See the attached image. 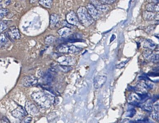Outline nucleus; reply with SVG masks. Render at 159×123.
I'll use <instances>...</instances> for the list:
<instances>
[{"label": "nucleus", "instance_id": "4", "mask_svg": "<svg viewBox=\"0 0 159 123\" xmlns=\"http://www.w3.org/2000/svg\"><path fill=\"white\" fill-rule=\"evenodd\" d=\"M58 63L61 65L71 66H74L76 64V60L73 57L68 56H61L57 59Z\"/></svg>", "mask_w": 159, "mask_h": 123}, {"label": "nucleus", "instance_id": "9", "mask_svg": "<svg viewBox=\"0 0 159 123\" xmlns=\"http://www.w3.org/2000/svg\"><path fill=\"white\" fill-rule=\"evenodd\" d=\"M107 81V77L104 76H98L94 80V87L95 90H98L103 86Z\"/></svg>", "mask_w": 159, "mask_h": 123}, {"label": "nucleus", "instance_id": "41", "mask_svg": "<svg viewBox=\"0 0 159 123\" xmlns=\"http://www.w3.org/2000/svg\"><path fill=\"white\" fill-rule=\"evenodd\" d=\"M115 38H116V36H115V35H112V36H111V37L110 42H112V41H113L115 39Z\"/></svg>", "mask_w": 159, "mask_h": 123}, {"label": "nucleus", "instance_id": "34", "mask_svg": "<svg viewBox=\"0 0 159 123\" xmlns=\"http://www.w3.org/2000/svg\"><path fill=\"white\" fill-rule=\"evenodd\" d=\"M62 25H63L64 27H69V28L73 27L72 25H71V24H69L67 21H63V22H62Z\"/></svg>", "mask_w": 159, "mask_h": 123}, {"label": "nucleus", "instance_id": "8", "mask_svg": "<svg viewBox=\"0 0 159 123\" xmlns=\"http://www.w3.org/2000/svg\"><path fill=\"white\" fill-rule=\"evenodd\" d=\"M143 47L148 50L155 51H159V45H156V44L153 41L150 39H145L143 41Z\"/></svg>", "mask_w": 159, "mask_h": 123}, {"label": "nucleus", "instance_id": "42", "mask_svg": "<svg viewBox=\"0 0 159 123\" xmlns=\"http://www.w3.org/2000/svg\"><path fill=\"white\" fill-rule=\"evenodd\" d=\"M3 122H8V123L10 122L8 121V119L6 118V117H3Z\"/></svg>", "mask_w": 159, "mask_h": 123}, {"label": "nucleus", "instance_id": "16", "mask_svg": "<svg viewBox=\"0 0 159 123\" xmlns=\"http://www.w3.org/2000/svg\"><path fill=\"white\" fill-rule=\"evenodd\" d=\"M58 33L63 38H68L72 34V30L70 28L64 27L58 30Z\"/></svg>", "mask_w": 159, "mask_h": 123}, {"label": "nucleus", "instance_id": "17", "mask_svg": "<svg viewBox=\"0 0 159 123\" xmlns=\"http://www.w3.org/2000/svg\"><path fill=\"white\" fill-rule=\"evenodd\" d=\"M59 21V17L58 15L56 14H52L50 16V28L51 29H54L56 27V25Z\"/></svg>", "mask_w": 159, "mask_h": 123}, {"label": "nucleus", "instance_id": "1", "mask_svg": "<svg viewBox=\"0 0 159 123\" xmlns=\"http://www.w3.org/2000/svg\"><path fill=\"white\" fill-rule=\"evenodd\" d=\"M32 99L41 108L48 109L54 104L55 98L46 92H35L31 95Z\"/></svg>", "mask_w": 159, "mask_h": 123}, {"label": "nucleus", "instance_id": "29", "mask_svg": "<svg viewBox=\"0 0 159 123\" xmlns=\"http://www.w3.org/2000/svg\"><path fill=\"white\" fill-rule=\"evenodd\" d=\"M7 29V25L3 21L0 20V33Z\"/></svg>", "mask_w": 159, "mask_h": 123}, {"label": "nucleus", "instance_id": "25", "mask_svg": "<svg viewBox=\"0 0 159 123\" xmlns=\"http://www.w3.org/2000/svg\"><path fill=\"white\" fill-rule=\"evenodd\" d=\"M56 41V38L53 35L47 36L45 39V43L47 45H51L55 43Z\"/></svg>", "mask_w": 159, "mask_h": 123}, {"label": "nucleus", "instance_id": "19", "mask_svg": "<svg viewBox=\"0 0 159 123\" xmlns=\"http://www.w3.org/2000/svg\"><path fill=\"white\" fill-rule=\"evenodd\" d=\"M146 9L148 11L158 13L159 11V3H148L146 6Z\"/></svg>", "mask_w": 159, "mask_h": 123}, {"label": "nucleus", "instance_id": "45", "mask_svg": "<svg viewBox=\"0 0 159 123\" xmlns=\"http://www.w3.org/2000/svg\"><path fill=\"white\" fill-rule=\"evenodd\" d=\"M2 0H0V3H1V2H2Z\"/></svg>", "mask_w": 159, "mask_h": 123}, {"label": "nucleus", "instance_id": "10", "mask_svg": "<svg viewBox=\"0 0 159 123\" xmlns=\"http://www.w3.org/2000/svg\"><path fill=\"white\" fill-rule=\"evenodd\" d=\"M86 8L88 11L89 14L94 20H97L99 19L100 16V14L99 13V10H97L92 3H88Z\"/></svg>", "mask_w": 159, "mask_h": 123}, {"label": "nucleus", "instance_id": "7", "mask_svg": "<svg viewBox=\"0 0 159 123\" xmlns=\"http://www.w3.org/2000/svg\"><path fill=\"white\" fill-rule=\"evenodd\" d=\"M25 109L28 114L32 116H36L39 113V110L33 103L27 101L25 104Z\"/></svg>", "mask_w": 159, "mask_h": 123}, {"label": "nucleus", "instance_id": "15", "mask_svg": "<svg viewBox=\"0 0 159 123\" xmlns=\"http://www.w3.org/2000/svg\"><path fill=\"white\" fill-rule=\"evenodd\" d=\"M90 3H92L97 10L101 12H106L109 9L108 6L99 2L97 0H90Z\"/></svg>", "mask_w": 159, "mask_h": 123}, {"label": "nucleus", "instance_id": "35", "mask_svg": "<svg viewBox=\"0 0 159 123\" xmlns=\"http://www.w3.org/2000/svg\"><path fill=\"white\" fill-rule=\"evenodd\" d=\"M32 118L30 117H25L24 118L22 119V123H30L32 121Z\"/></svg>", "mask_w": 159, "mask_h": 123}, {"label": "nucleus", "instance_id": "5", "mask_svg": "<svg viewBox=\"0 0 159 123\" xmlns=\"http://www.w3.org/2000/svg\"><path fill=\"white\" fill-rule=\"evenodd\" d=\"M143 56L148 61L155 63L159 62V54H154L151 50L147 49L144 51Z\"/></svg>", "mask_w": 159, "mask_h": 123}, {"label": "nucleus", "instance_id": "22", "mask_svg": "<svg viewBox=\"0 0 159 123\" xmlns=\"http://www.w3.org/2000/svg\"><path fill=\"white\" fill-rule=\"evenodd\" d=\"M55 69L61 71V72H64V73H67V72H69L71 70L72 68H71L70 66L60 65L59 66H56V67L55 68Z\"/></svg>", "mask_w": 159, "mask_h": 123}, {"label": "nucleus", "instance_id": "37", "mask_svg": "<svg viewBox=\"0 0 159 123\" xmlns=\"http://www.w3.org/2000/svg\"><path fill=\"white\" fill-rule=\"evenodd\" d=\"M148 3H159V0H147Z\"/></svg>", "mask_w": 159, "mask_h": 123}, {"label": "nucleus", "instance_id": "12", "mask_svg": "<svg viewBox=\"0 0 159 123\" xmlns=\"http://www.w3.org/2000/svg\"><path fill=\"white\" fill-rule=\"evenodd\" d=\"M142 17L143 19L146 21H151L153 20H159V14L155 12L150 11H144L143 13Z\"/></svg>", "mask_w": 159, "mask_h": 123}, {"label": "nucleus", "instance_id": "27", "mask_svg": "<svg viewBox=\"0 0 159 123\" xmlns=\"http://www.w3.org/2000/svg\"><path fill=\"white\" fill-rule=\"evenodd\" d=\"M9 13V10L6 8L0 9V19L5 17Z\"/></svg>", "mask_w": 159, "mask_h": 123}, {"label": "nucleus", "instance_id": "23", "mask_svg": "<svg viewBox=\"0 0 159 123\" xmlns=\"http://www.w3.org/2000/svg\"><path fill=\"white\" fill-rule=\"evenodd\" d=\"M39 3L43 7L50 9L52 7V0H39Z\"/></svg>", "mask_w": 159, "mask_h": 123}, {"label": "nucleus", "instance_id": "3", "mask_svg": "<svg viewBox=\"0 0 159 123\" xmlns=\"http://www.w3.org/2000/svg\"><path fill=\"white\" fill-rule=\"evenodd\" d=\"M38 78L33 75L27 76L21 80V84L26 87H31L36 85L38 83Z\"/></svg>", "mask_w": 159, "mask_h": 123}, {"label": "nucleus", "instance_id": "40", "mask_svg": "<svg viewBox=\"0 0 159 123\" xmlns=\"http://www.w3.org/2000/svg\"><path fill=\"white\" fill-rule=\"evenodd\" d=\"M158 99H159V96H158V95H157V96H154L153 97V98L152 99V101L154 102H155V101H157V100H158Z\"/></svg>", "mask_w": 159, "mask_h": 123}, {"label": "nucleus", "instance_id": "18", "mask_svg": "<svg viewBox=\"0 0 159 123\" xmlns=\"http://www.w3.org/2000/svg\"><path fill=\"white\" fill-rule=\"evenodd\" d=\"M153 103L152 100H148L143 104H141V107L146 112H152L153 110Z\"/></svg>", "mask_w": 159, "mask_h": 123}, {"label": "nucleus", "instance_id": "11", "mask_svg": "<svg viewBox=\"0 0 159 123\" xmlns=\"http://www.w3.org/2000/svg\"><path fill=\"white\" fill-rule=\"evenodd\" d=\"M140 99L137 93H132L129 95L128 97V102L132 105H135L136 106H141Z\"/></svg>", "mask_w": 159, "mask_h": 123}, {"label": "nucleus", "instance_id": "6", "mask_svg": "<svg viewBox=\"0 0 159 123\" xmlns=\"http://www.w3.org/2000/svg\"><path fill=\"white\" fill-rule=\"evenodd\" d=\"M66 20L72 26H79L80 24L77 15L74 11H70L66 15Z\"/></svg>", "mask_w": 159, "mask_h": 123}, {"label": "nucleus", "instance_id": "39", "mask_svg": "<svg viewBox=\"0 0 159 123\" xmlns=\"http://www.w3.org/2000/svg\"><path fill=\"white\" fill-rule=\"evenodd\" d=\"M159 104H155V105L154 106V110L155 111H159Z\"/></svg>", "mask_w": 159, "mask_h": 123}, {"label": "nucleus", "instance_id": "13", "mask_svg": "<svg viewBox=\"0 0 159 123\" xmlns=\"http://www.w3.org/2000/svg\"><path fill=\"white\" fill-rule=\"evenodd\" d=\"M7 34L12 39H18L20 38V34L18 29L15 26L10 27L8 30Z\"/></svg>", "mask_w": 159, "mask_h": 123}, {"label": "nucleus", "instance_id": "20", "mask_svg": "<svg viewBox=\"0 0 159 123\" xmlns=\"http://www.w3.org/2000/svg\"><path fill=\"white\" fill-rule=\"evenodd\" d=\"M8 42V39L5 34H1L0 35V49L5 47Z\"/></svg>", "mask_w": 159, "mask_h": 123}, {"label": "nucleus", "instance_id": "31", "mask_svg": "<svg viewBox=\"0 0 159 123\" xmlns=\"http://www.w3.org/2000/svg\"><path fill=\"white\" fill-rule=\"evenodd\" d=\"M159 112L155 111L154 110V111L152 113V117L153 119L156 120L157 121H159Z\"/></svg>", "mask_w": 159, "mask_h": 123}, {"label": "nucleus", "instance_id": "32", "mask_svg": "<svg viewBox=\"0 0 159 123\" xmlns=\"http://www.w3.org/2000/svg\"><path fill=\"white\" fill-rule=\"evenodd\" d=\"M156 28V25H151L148 26L145 29V31L147 33H150L151 32L153 31Z\"/></svg>", "mask_w": 159, "mask_h": 123}, {"label": "nucleus", "instance_id": "14", "mask_svg": "<svg viewBox=\"0 0 159 123\" xmlns=\"http://www.w3.org/2000/svg\"><path fill=\"white\" fill-rule=\"evenodd\" d=\"M27 112L22 107L20 106L11 112L13 116L16 118L23 119L27 116Z\"/></svg>", "mask_w": 159, "mask_h": 123}, {"label": "nucleus", "instance_id": "21", "mask_svg": "<svg viewBox=\"0 0 159 123\" xmlns=\"http://www.w3.org/2000/svg\"><path fill=\"white\" fill-rule=\"evenodd\" d=\"M68 47L69 45H68L67 44H61L57 47L56 49L60 53H68Z\"/></svg>", "mask_w": 159, "mask_h": 123}, {"label": "nucleus", "instance_id": "24", "mask_svg": "<svg viewBox=\"0 0 159 123\" xmlns=\"http://www.w3.org/2000/svg\"><path fill=\"white\" fill-rule=\"evenodd\" d=\"M82 50V48H79L74 45H70L68 47V53L74 54L76 53H79Z\"/></svg>", "mask_w": 159, "mask_h": 123}, {"label": "nucleus", "instance_id": "33", "mask_svg": "<svg viewBox=\"0 0 159 123\" xmlns=\"http://www.w3.org/2000/svg\"><path fill=\"white\" fill-rule=\"evenodd\" d=\"M129 59H127L126 61H123L121 63L119 64L118 65H117L116 68L118 69H121V68H123L125 66L126 64L128 63V61H129Z\"/></svg>", "mask_w": 159, "mask_h": 123}, {"label": "nucleus", "instance_id": "43", "mask_svg": "<svg viewBox=\"0 0 159 123\" xmlns=\"http://www.w3.org/2000/svg\"><path fill=\"white\" fill-rule=\"evenodd\" d=\"M37 1H38V0H30V3H35Z\"/></svg>", "mask_w": 159, "mask_h": 123}, {"label": "nucleus", "instance_id": "30", "mask_svg": "<svg viewBox=\"0 0 159 123\" xmlns=\"http://www.w3.org/2000/svg\"><path fill=\"white\" fill-rule=\"evenodd\" d=\"M136 114V111L134 109H132L127 112L126 116L127 117H133L134 116H135Z\"/></svg>", "mask_w": 159, "mask_h": 123}, {"label": "nucleus", "instance_id": "26", "mask_svg": "<svg viewBox=\"0 0 159 123\" xmlns=\"http://www.w3.org/2000/svg\"><path fill=\"white\" fill-rule=\"evenodd\" d=\"M47 120L49 122H53L57 118V114L55 112L50 113L47 116Z\"/></svg>", "mask_w": 159, "mask_h": 123}, {"label": "nucleus", "instance_id": "44", "mask_svg": "<svg viewBox=\"0 0 159 123\" xmlns=\"http://www.w3.org/2000/svg\"><path fill=\"white\" fill-rule=\"evenodd\" d=\"M11 2V1L10 0H8V1H7L6 2V5H10V4Z\"/></svg>", "mask_w": 159, "mask_h": 123}, {"label": "nucleus", "instance_id": "36", "mask_svg": "<svg viewBox=\"0 0 159 123\" xmlns=\"http://www.w3.org/2000/svg\"><path fill=\"white\" fill-rule=\"evenodd\" d=\"M148 76L152 77H158L159 73H148Z\"/></svg>", "mask_w": 159, "mask_h": 123}, {"label": "nucleus", "instance_id": "38", "mask_svg": "<svg viewBox=\"0 0 159 123\" xmlns=\"http://www.w3.org/2000/svg\"><path fill=\"white\" fill-rule=\"evenodd\" d=\"M105 3L108 4H111V3H113L116 1V0H104Z\"/></svg>", "mask_w": 159, "mask_h": 123}, {"label": "nucleus", "instance_id": "2", "mask_svg": "<svg viewBox=\"0 0 159 123\" xmlns=\"http://www.w3.org/2000/svg\"><path fill=\"white\" fill-rule=\"evenodd\" d=\"M78 18L81 24L85 27H88L94 23V19L89 14L87 8L81 6L77 11Z\"/></svg>", "mask_w": 159, "mask_h": 123}, {"label": "nucleus", "instance_id": "28", "mask_svg": "<svg viewBox=\"0 0 159 123\" xmlns=\"http://www.w3.org/2000/svg\"><path fill=\"white\" fill-rule=\"evenodd\" d=\"M44 78H45L46 80V82L48 83H50L51 82L52 80H53V76L51 74V73H49V72H48L46 73Z\"/></svg>", "mask_w": 159, "mask_h": 123}]
</instances>
